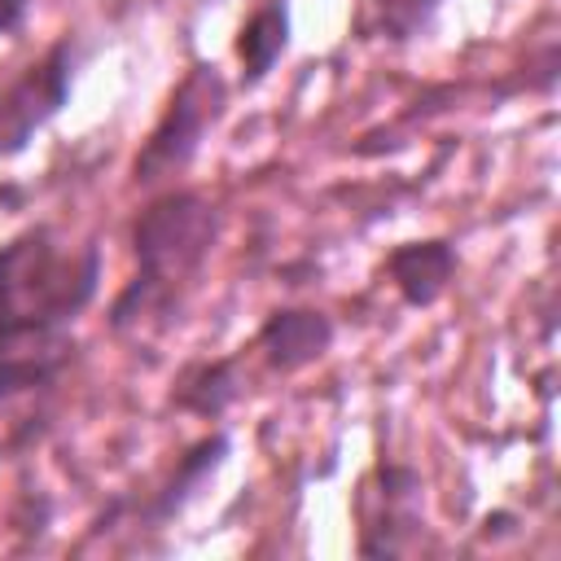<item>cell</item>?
I'll return each instance as SVG.
<instances>
[{"instance_id":"1","label":"cell","mask_w":561,"mask_h":561,"mask_svg":"<svg viewBox=\"0 0 561 561\" xmlns=\"http://www.w3.org/2000/svg\"><path fill=\"white\" fill-rule=\"evenodd\" d=\"M101 250H61L48 228L0 245V355L39 351L96 298Z\"/></svg>"},{"instance_id":"2","label":"cell","mask_w":561,"mask_h":561,"mask_svg":"<svg viewBox=\"0 0 561 561\" xmlns=\"http://www.w3.org/2000/svg\"><path fill=\"white\" fill-rule=\"evenodd\" d=\"M219 241V206L197 188L153 197L131 224L136 272L110 307V329L127 333L145 311L171 307L175 285L193 280Z\"/></svg>"},{"instance_id":"3","label":"cell","mask_w":561,"mask_h":561,"mask_svg":"<svg viewBox=\"0 0 561 561\" xmlns=\"http://www.w3.org/2000/svg\"><path fill=\"white\" fill-rule=\"evenodd\" d=\"M224 105H228V83H224V75H219L210 61L188 66L184 79L175 83V92H171L162 118L153 123V131L145 136L140 153L131 158V180H136V184H158V180L184 171V167L197 158L206 131L219 123Z\"/></svg>"},{"instance_id":"4","label":"cell","mask_w":561,"mask_h":561,"mask_svg":"<svg viewBox=\"0 0 561 561\" xmlns=\"http://www.w3.org/2000/svg\"><path fill=\"white\" fill-rule=\"evenodd\" d=\"M70 66L75 48L70 39H57L39 66H31L4 96H0V158H13L31 145V136L66 105L70 96Z\"/></svg>"},{"instance_id":"5","label":"cell","mask_w":561,"mask_h":561,"mask_svg":"<svg viewBox=\"0 0 561 561\" xmlns=\"http://www.w3.org/2000/svg\"><path fill=\"white\" fill-rule=\"evenodd\" d=\"M456 267H460V259H456V245L447 237L403 241L386 254V276L408 307H434L447 294Z\"/></svg>"},{"instance_id":"6","label":"cell","mask_w":561,"mask_h":561,"mask_svg":"<svg viewBox=\"0 0 561 561\" xmlns=\"http://www.w3.org/2000/svg\"><path fill=\"white\" fill-rule=\"evenodd\" d=\"M333 346V320L316 307H280L259 324V351L267 368L298 373Z\"/></svg>"},{"instance_id":"7","label":"cell","mask_w":561,"mask_h":561,"mask_svg":"<svg viewBox=\"0 0 561 561\" xmlns=\"http://www.w3.org/2000/svg\"><path fill=\"white\" fill-rule=\"evenodd\" d=\"M241 394V355H224V359H206V364H193L175 377V390H171V403L180 412H193V416H224Z\"/></svg>"},{"instance_id":"8","label":"cell","mask_w":561,"mask_h":561,"mask_svg":"<svg viewBox=\"0 0 561 561\" xmlns=\"http://www.w3.org/2000/svg\"><path fill=\"white\" fill-rule=\"evenodd\" d=\"M228 434H206V438H197L184 456H180V465H175V473L167 478V486L145 504V522H167V517H175L180 508H184V500L224 465V456H228Z\"/></svg>"},{"instance_id":"9","label":"cell","mask_w":561,"mask_h":561,"mask_svg":"<svg viewBox=\"0 0 561 561\" xmlns=\"http://www.w3.org/2000/svg\"><path fill=\"white\" fill-rule=\"evenodd\" d=\"M289 44V13L280 0L263 4L259 13L245 18L241 35H237V57H241V83H259L267 79V70L280 61Z\"/></svg>"},{"instance_id":"10","label":"cell","mask_w":561,"mask_h":561,"mask_svg":"<svg viewBox=\"0 0 561 561\" xmlns=\"http://www.w3.org/2000/svg\"><path fill=\"white\" fill-rule=\"evenodd\" d=\"M66 364V342H53V346H39V351H13V355H0V403L26 394V390H39L48 386Z\"/></svg>"},{"instance_id":"11","label":"cell","mask_w":561,"mask_h":561,"mask_svg":"<svg viewBox=\"0 0 561 561\" xmlns=\"http://www.w3.org/2000/svg\"><path fill=\"white\" fill-rule=\"evenodd\" d=\"M434 4H438V0H390V18H386V26H390L394 35H412V31L430 18Z\"/></svg>"},{"instance_id":"12","label":"cell","mask_w":561,"mask_h":561,"mask_svg":"<svg viewBox=\"0 0 561 561\" xmlns=\"http://www.w3.org/2000/svg\"><path fill=\"white\" fill-rule=\"evenodd\" d=\"M26 9H31V0H0V35L18 31L22 18H26Z\"/></svg>"}]
</instances>
